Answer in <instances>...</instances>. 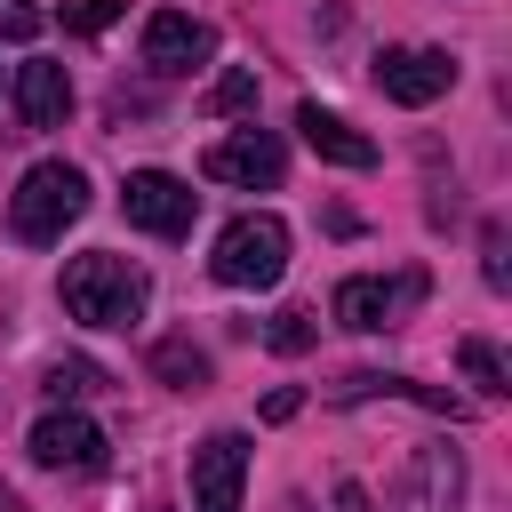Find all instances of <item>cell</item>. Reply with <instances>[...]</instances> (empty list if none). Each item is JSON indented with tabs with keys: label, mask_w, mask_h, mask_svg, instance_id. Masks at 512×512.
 I'll use <instances>...</instances> for the list:
<instances>
[{
	"label": "cell",
	"mask_w": 512,
	"mask_h": 512,
	"mask_svg": "<svg viewBox=\"0 0 512 512\" xmlns=\"http://www.w3.org/2000/svg\"><path fill=\"white\" fill-rule=\"evenodd\" d=\"M280 512H312V504H304V496H288V504H280Z\"/></svg>",
	"instance_id": "cell-24"
},
{
	"label": "cell",
	"mask_w": 512,
	"mask_h": 512,
	"mask_svg": "<svg viewBox=\"0 0 512 512\" xmlns=\"http://www.w3.org/2000/svg\"><path fill=\"white\" fill-rule=\"evenodd\" d=\"M336 512H376V504H368V488H360V480H336Z\"/></svg>",
	"instance_id": "cell-22"
},
{
	"label": "cell",
	"mask_w": 512,
	"mask_h": 512,
	"mask_svg": "<svg viewBox=\"0 0 512 512\" xmlns=\"http://www.w3.org/2000/svg\"><path fill=\"white\" fill-rule=\"evenodd\" d=\"M208 272L224 280V288H272L280 272H288V224L280 216H232L224 232H216V256H208Z\"/></svg>",
	"instance_id": "cell-3"
},
{
	"label": "cell",
	"mask_w": 512,
	"mask_h": 512,
	"mask_svg": "<svg viewBox=\"0 0 512 512\" xmlns=\"http://www.w3.org/2000/svg\"><path fill=\"white\" fill-rule=\"evenodd\" d=\"M208 56H216V24L184 16V8L144 16V64H152V72H200Z\"/></svg>",
	"instance_id": "cell-11"
},
{
	"label": "cell",
	"mask_w": 512,
	"mask_h": 512,
	"mask_svg": "<svg viewBox=\"0 0 512 512\" xmlns=\"http://www.w3.org/2000/svg\"><path fill=\"white\" fill-rule=\"evenodd\" d=\"M24 448H32L40 472H104V432H96L80 408H48Z\"/></svg>",
	"instance_id": "cell-8"
},
{
	"label": "cell",
	"mask_w": 512,
	"mask_h": 512,
	"mask_svg": "<svg viewBox=\"0 0 512 512\" xmlns=\"http://www.w3.org/2000/svg\"><path fill=\"white\" fill-rule=\"evenodd\" d=\"M0 512H24V496H16V488H0Z\"/></svg>",
	"instance_id": "cell-23"
},
{
	"label": "cell",
	"mask_w": 512,
	"mask_h": 512,
	"mask_svg": "<svg viewBox=\"0 0 512 512\" xmlns=\"http://www.w3.org/2000/svg\"><path fill=\"white\" fill-rule=\"evenodd\" d=\"M416 304H424V272H416V264H408V272H392V280H376V272L336 280V320H344V328H360V336L400 328Z\"/></svg>",
	"instance_id": "cell-4"
},
{
	"label": "cell",
	"mask_w": 512,
	"mask_h": 512,
	"mask_svg": "<svg viewBox=\"0 0 512 512\" xmlns=\"http://www.w3.org/2000/svg\"><path fill=\"white\" fill-rule=\"evenodd\" d=\"M264 344H272V352H288V360H296V352H304V344H312V312H272V320H264Z\"/></svg>",
	"instance_id": "cell-17"
},
{
	"label": "cell",
	"mask_w": 512,
	"mask_h": 512,
	"mask_svg": "<svg viewBox=\"0 0 512 512\" xmlns=\"http://www.w3.org/2000/svg\"><path fill=\"white\" fill-rule=\"evenodd\" d=\"M296 408H304V392H288V384H280V392H272V400H264V424H288V416H296Z\"/></svg>",
	"instance_id": "cell-21"
},
{
	"label": "cell",
	"mask_w": 512,
	"mask_h": 512,
	"mask_svg": "<svg viewBox=\"0 0 512 512\" xmlns=\"http://www.w3.org/2000/svg\"><path fill=\"white\" fill-rule=\"evenodd\" d=\"M40 24H48V16H40L32 0H0V40H40Z\"/></svg>",
	"instance_id": "cell-18"
},
{
	"label": "cell",
	"mask_w": 512,
	"mask_h": 512,
	"mask_svg": "<svg viewBox=\"0 0 512 512\" xmlns=\"http://www.w3.org/2000/svg\"><path fill=\"white\" fill-rule=\"evenodd\" d=\"M456 368L472 376V392H480V400H504V392H512V376H504V360H496V344H488V336H464V344H456Z\"/></svg>",
	"instance_id": "cell-15"
},
{
	"label": "cell",
	"mask_w": 512,
	"mask_h": 512,
	"mask_svg": "<svg viewBox=\"0 0 512 512\" xmlns=\"http://www.w3.org/2000/svg\"><path fill=\"white\" fill-rule=\"evenodd\" d=\"M144 304H152L144 264L112 256V248H88V256L64 264V312L80 328H128V320H144Z\"/></svg>",
	"instance_id": "cell-1"
},
{
	"label": "cell",
	"mask_w": 512,
	"mask_h": 512,
	"mask_svg": "<svg viewBox=\"0 0 512 512\" xmlns=\"http://www.w3.org/2000/svg\"><path fill=\"white\" fill-rule=\"evenodd\" d=\"M200 176L208 184H240V192H272L288 176V152L264 136V128H240V136H216L200 152Z\"/></svg>",
	"instance_id": "cell-6"
},
{
	"label": "cell",
	"mask_w": 512,
	"mask_h": 512,
	"mask_svg": "<svg viewBox=\"0 0 512 512\" xmlns=\"http://www.w3.org/2000/svg\"><path fill=\"white\" fill-rule=\"evenodd\" d=\"M88 392H104V368H96V360H56V368H48V400H56V408H72V400H88Z\"/></svg>",
	"instance_id": "cell-16"
},
{
	"label": "cell",
	"mask_w": 512,
	"mask_h": 512,
	"mask_svg": "<svg viewBox=\"0 0 512 512\" xmlns=\"http://www.w3.org/2000/svg\"><path fill=\"white\" fill-rule=\"evenodd\" d=\"M112 16H120V0H72V8H64V24H72V32H104Z\"/></svg>",
	"instance_id": "cell-20"
},
{
	"label": "cell",
	"mask_w": 512,
	"mask_h": 512,
	"mask_svg": "<svg viewBox=\"0 0 512 512\" xmlns=\"http://www.w3.org/2000/svg\"><path fill=\"white\" fill-rule=\"evenodd\" d=\"M208 104H216V112H248V104H256V72H224Z\"/></svg>",
	"instance_id": "cell-19"
},
{
	"label": "cell",
	"mask_w": 512,
	"mask_h": 512,
	"mask_svg": "<svg viewBox=\"0 0 512 512\" xmlns=\"http://www.w3.org/2000/svg\"><path fill=\"white\" fill-rule=\"evenodd\" d=\"M152 376H168L176 392H192V384H208V352L192 336H168V344H152Z\"/></svg>",
	"instance_id": "cell-14"
},
{
	"label": "cell",
	"mask_w": 512,
	"mask_h": 512,
	"mask_svg": "<svg viewBox=\"0 0 512 512\" xmlns=\"http://www.w3.org/2000/svg\"><path fill=\"white\" fill-rule=\"evenodd\" d=\"M80 216H88V176H80L72 160H40V168H24V184L8 192V232H16L24 248L64 240V224H80Z\"/></svg>",
	"instance_id": "cell-2"
},
{
	"label": "cell",
	"mask_w": 512,
	"mask_h": 512,
	"mask_svg": "<svg viewBox=\"0 0 512 512\" xmlns=\"http://www.w3.org/2000/svg\"><path fill=\"white\" fill-rule=\"evenodd\" d=\"M120 216H128L136 232L184 240V232H192V216H200V192H192L184 176H168V168H136V176L120 184Z\"/></svg>",
	"instance_id": "cell-5"
},
{
	"label": "cell",
	"mask_w": 512,
	"mask_h": 512,
	"mask_svg": "<svg viewBox=\"0 0 512 512\" xmlns=\"http://www.w3.org/2000/svg\"><path fill=\"white\" fill-rule=\"evenodd\" d=\"M16 120H24V128H64V120H72V72L48 64V56L16 64Z\"/></svg>",
	"instance_id": "cell-12"
},
{
	"label": "cell",
	"mask_w": 512,
	"mask_h": 512,
	"mask_svg": "<svg viewBox=\"0 0 512 512\" xmlns=\"http://www.w3.org/2000/svg\"><path fill=\"white\" fill-rule=\"evenodd\" d=\"M296 128H304V144H312L320 160H336V168H376V144H368L344 112H328V104H296Z\"/></svg>",
	"instance_id": "cell-13"
},
{
	"label": "cell",
	"mask_w": 512,
	"mask_h": 512,
	"mask_svg": "<svg viewBox=\"0 0 512 512\" xmlns=\"http://www.w3.org/2000/svg\"><path fill=\"white\" fill-rule=\"evenodd\" d=\"M456 504H464V456L448 440H432L400 464V488H392L384 512H456Z\"/></svg>",
	"instance_id": "cell-7"
},
{
	"label": "cell",
	"mask_w": 512,
	"mask_h": 512,
	"mask_svg": "<svg viewBox=\"0 0 512 512\" xmlns=\"http://www.w3.org/2000/svg\"><path fill=\"white\" fill-rule=\"evenodd\" d=\"M240 488H248V440L208 432L192 448V512H240Z\"/></svg>",
	"instance_id": "cell-9"
},
{
	"label": "cell",
	"mask_w": 512,
	"mask_h": 512,
	"mask_svg": "<svg viewBox=\"0 0 512 512\" xmlns=\"http://www.w3.org/2000/svg\"><path fill=\"white\" fill-rule=\"evenodd\" d=\"M376 88L416 112V104H432V96L456 88V56H448V48H384V56H376Z\"/></svg>",
	"instance_id": "cell-10"
}]
</instances>
